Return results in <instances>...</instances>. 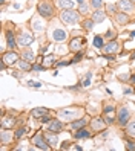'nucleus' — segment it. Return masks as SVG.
Masks as SVG:
<instances>
[{"label":"nucleus","mask_w":135,"mask_h":151,"mask_svg":"<svg viewBox=\"0 0 135 151\" xmlns=\"http://www.w3.org/2000/svg\"><path fill=\"white\" fill-rule=\"evenodd\" d=\"M19 67H20V70H23V72H29V70H32L31 63L26 61V60H20L19 61Z\"/></svg>","instance_id":"393cba45"},{"label":"nucleus","mask_w":135,"mask_h":151,"mask_svg":"<svg viewBox=\"0 0 135 151\" xmlns=\"http://www.w3.org/2000/svg\"><path fill=\"white\" fill-rule=\"evenodd\" d=\"M77 2H78V12L86 15L89 12V5L85 2V0H77Z\"/></svg>","instance_id":"5701e85b"},{"label":"nucleus","mask_w":135,"mask_h":151,"mask_svg":"<svg viewBox=\"0 0 135 151\" xmlns=\"http://www.w3.org/2000/svg\"><path fill=\"white\" fill-rule=\"evenodd\" d=\"M32 41H34V35L29 34V32H22L19 35V38H17V44H19V46H23V47L32 44Z\"/></svg>","instance_id":"1a4fd4ad"},{"label":"nucleus","mask_w":135,"mask_h":151,"mask_svg":"<svg viewBox=\"0 0 135 151\" xmlns=\"http://www.w3.org/2000/svg\"><path fill=\"white\" fill-rule=\"evenodd\" d=\"M91 19H92L95 23H103L104 19H106V14H104L103 11H100V9H95V11L92 12V17H91Z\"/></svg>","instance_id":"f3484780"},{"label":"nucleus","mask_w":135,"mask_h":151,"mask_svg":"<svg viewBox=\"0 0 135 151\" xmlns=\"http://www.w3.org/2000/svg\"><path fill=\"white\" fill-rule=\"evenodd\" d=\"M82 58H83V52L80 50V52H77V55H75L72 60H71V64H72V63H78V61L82 60Z\"/></svg>","instance_id":"c9c22d12"},{"label":"nucleus","mask_w":135,"mask_h":151,"mask_svg":"<svg viewBox=\"0 0 135 151\" xmlns=\"http://www.w3.org/2000/svg\"><path fill=\"white\" fill-rule=\"evenodd\" d=\"M25 134H26V128H20V130H17V131H15L14 137H15V139H22Z\"/></svg>","instance_id":"72a5a7b5"},{"label":"nucleus","mask_w":135,"mask_h":151,"mask_svg":"<svg viewBox=\"0 0 135 151\" xmlns=\"http://www.w3.org/2000/svg\"><path fill=\"white\" fill-rule=\"evenodd\" d=\"M94 24H95V22H94L92 19H85V20L82 22L83 29H86V31H91V29L94 28Z\"/></svg>","instance_id":"bb28decb"},{"label":"nucleus","mask_w":135,"mask_h":151,"mask_svg":"<svg viewBox=\"0 0 135 151\" xmlns=\"http://www.w3.org/2000/svg\"><path fill=\"white\" fill-rule=\"evenodd\" d=\"M131 121V113L126 107H121L118 110V114H117V122H118L120 127H126Z\"/></svg>","instance_id":"39448f33"},{"label":"nucleus","mask_w":135,"mask_h":151,"mask_svg":"<svg viewBox=\"0 0 135 151\" xmlns=\"http://www.w3.org/2000/svg\"><path fill=\"white\" fill-rule=\"evenodd\" d=\"M86 124H88V118H80V119L74 121V122H71L69 124V128L71 130H80V128L86 127Z\"/></svg>","instance_id":"dca6fc26"},{"label":"nucleus","mask_w":135,"mask_h":151,"mask_svg":"<svg viewBox=\"0 0 135 151\" xmlns=\"http://www.w3.org/2000/svg\"><path fill=\"white\" fill-rule=\"evenodd\" d=\"M11 139H12L11 133H8L6 128H2V134H0V142H2V145H6L8 142H11Z\"/></svg>","instance_id":"aec40b11"},{"label":"nucleus","mask_w":135,"mask_h":151,"mask_svg":"<svg viewBox=\"0 0 135 151\" xmlns=\"http://www.w3.org/2000/svg\"><path fill=\"white\" fill-rule=\"evenodd\" d=\"M126 131H128L129 136H134L135 137V119L134 121H129V124L126 125Z\"/></svg>","instance_id":"c85d7f7f"},{"label":"nucleus","mask_w":135,"mask_h":151,"mask_svg":"<svg viewBox=\"0 0 135 151\" xmlns=\"http://www.w3.org/2000/svg\"><path fill=\"white\" fill-rule=\"evenodd\" d=\"M28 86H29V87H35V88H39V87L42 86V83H40V81H28Z\"/></svg>","instance_id":"4c0bfd02"},{"label":"nucleus","mask_w":135,"mask_h":151,"mask_svg":"<svg viewBox=\"0 0 135 151\" xmlns=\"http://www.w3.org/2000/svg\"><path fill=\"white\" fill-rule=\"evenodd\" d=\"M22 58H23V60H26V61H29V63H32V61L35 60V57H34V52H32V50H23Z\"/></svg>","instance_id":"cd10ccee"},{"label":"nucleus","mask_w":135,"mask_h":151,"mask_svg":"<svg viewBox=\"0 0 135 151\" xmlns=\"http://www.w3.org/2000/svg\"><path fill=\"white\" fill-rule=\"evenodd\" d=\"M45 136H46V140H48V144H49L51 147L57 145V142H58V139H57V133H54V131H49L48 134H45Z\"/></svg>","instance_id":"412c9836"},{"label":"nucleus","mask_w":135,"mask_h":151,"mask_svg":"<svg viewBox=\"0 0 135 151\" xmlns=\"http://www.w3.org/2000/svg\"><path fill=\"white\" fill-rule=\"evenodd\" d=\"M6 43H8V47H9V49H15L17 41H15L14 34H12L11 31H6Z\"/></svg>","instance_id":"6ab92c4d"},{"label":"nucleus","mask_w":135,"mask_h":151,"mask_svg":"<svg viewBox=\"0 0 135 151\" xmlns=\"http://www.w3.org/2000/svg\"><path fill=\"white\" fill-rule=\"evenodd\" d=\"M46 113H49V109H45V107H39V109H34L32 110V116L34 118H42V116H45Z\"/></svg>","instance_id":"4be33fe9"},{"label":"nucleus","mask_w":135,"mask_h":151,"mask_svg":"<svg viewBox=\"0 0 135 151\" xmlns=\"http://www.w3.org/2000/svg\"><path fill=\"white\" fill-rule=\"evenodd\" d=\"M14 124H15V121H14L12 118H5V119L2 121V128H11Z\"/></svg>","instance_id":"7c9ffc66"},{"label":"nucleus","mask_w":135,"mask_h":151,"mask_svg":"<svg viewBox=\"0 0 135 151\" xmlns=\"http://www.w3.org/2000/svg\"><path fill=\"white\" fill-rule=\"evenodd\" d=\"M37 11L43 19H51L54 15V6H52L51 2H48V0H42L37 5Z\"/></svg>","instance_id":"f03ea898"},{"label":"nucleus","mask_w":135,"mask_h":151,"mask_svg":"<svg viewBox=\"0 0 135 151\" xmlns=\"http://www.w3.org/2000/svg\"><path fill=\"white\" fill-rule=\"evenodd\" d=\"M132 2H134V3H135V0H132Z\"/></svg>","instance_id":"8fccbe9b"},{"label":"nucleus","mask_w":135,"mask_h":151,"mask_svg":"<svg viewBox=\"0 0 135 151\" xmlns=\"http://www.w3.org/2000/svg\"><path fill=\"white\" fill-rule=\"evenodd\" d=\"M45 137H46V136H45L42 131H39V133H35V134L31 137V142L35 147H39L40 150H51V145L45 140Z\"/></svg>","instance_id":"7ed1b4c3"},{"label":"nucleus","mask_w":135,"mask_h":151,"mask_svg":"<svg viewBox=\"0 0 135 151\" xmlns=\"http://www.w3.org/2000/svg\"><path fill=\"white\" fill-rule=\"evenodd\" d=\"M124 93H126V95H131V93H134V90H131V88H126Z\"/></svg>","instance_id":"37998d69"},{"label":"nucleus","mask_w":135,"mask_h":151,"mask_svg":"<svg viewBox=\"0 0 135 151\" xmlns=\"http://www.w3.org/2000/svg\"><path fill=\"white\" fill-rule=\"evenodd\" d=\"M126 150H128V151H132V150H135V145L132 144V142H128V144H126Z\"/></svg>","instance_id":"79ce46f5"},{"label":"nucleus","mask_w":135,"mask_h":151,"mask_svg":"<svg viewBox=\"0 0 135 151\" xmlns=\"http://www.w3.org/2000/svg\"><path fill=\"white\" fill-rule=\"evenodd\" d=\"M104 37H106L107 40H109V41H111V40H115V32H114L112 29H107V31H106V34H104Z\"/></svg>","instance_id":"f704fd0d"},{"label":"nucleus","mask_w":135,"mask_h":151,"mask_svg":"<svg viewBox=\"0 0 135 151\" xmlns=\"http://www.w3.org/2000/svg\"><path fill=\"white\" fill-rule=\"evenodd\" d=\"M118 47H120V44L117 43L115 40H111L107 44L103 46V52L104 54H115V52H118Z\"/></svg>","instance_id":"9b49d317"},{"label":"nucleus","mask_w":135,"mask_h":151,"mask_svg":"<svg viewBox=\"0 0 135 151\" xmlns=\"http://www.w3.org/2000/svg\"><path fill=\"white\" fill-rule=\"evenodd\" d=\"M32 70H34V72H35V70H46V67L40 66V64H32Z\"/></svg>","instance_id":"ea45409f"},{"label":"nucleus","mask_w":135,"mask_h":151,"mask_svg":"<svg viewBox=\"0 0 135 151\" xmlns=\"http://www.w3.org/2000/svg\"><path fill=\"white\" fill-rule=\"evenodd\" d=\"M103 113L107 114V113H114V105H106V107L103 109Z\"/></svg>","instance_id":"e433bc0d"},{"label":"nucleus","mask_w":135,"mask_h":151,"mask_svg":"<svg viewBox=\"0 0 135 151\" xmlns=\"http://www.w3.org/2000/svg\"><path fill=\"white\" fill-rule=\"evenodd\" d=\"M42 52L45 54V52H48V46H45V47H42Z\"/></svg>","instance_id":"49530a36"},{"label":"nucleus","mask_w":135,"mask_h":151,"mask_svg":"<svg viewBox=\"0 0 135 151\" xmlns=\"http://www.w3.org/2000/svg\"><path fill=\"white\" fill-rule=\"evenodd\" d=\"M2 60L5 61L8 66H12L15 63H19V54H15V52H11L9 50V52H6V54L2 55Z\"/></svg>","instance_id":"9d476101"},{"label":"nucleus","mask_w":135,"mask_h":151,"mask_svg":"<svg viewBox=\"0 0 135 151\" xmlns=\"http://www.w3.org/2000/svg\"><path fill=\"white\" fill-rule=\"evenodd\" d=\"M51 35H52V40L55 43H63V41H66V38H68V32L63 28H55Z\"/></svg>","instance_id":"6e6552de"},{"label":"nucleus","mask_w":135,"mask_h":151,"mask_svg":"<svg viewBox=\"0 0 135 151\" xmlns=\"http://www.w3.org/2000/svg\"><path fill=\"white\" fill-rule=\"evenodd\" d=\"M58 6L61 8V9H72L74 2L72 0H58Z\"/></svg>","instance_id":"b1692460"},{"label":"nucleus","mask_w":135,"mask_h":151,"mask_svg":"<svg viewBox=\"0 0 135 151\" xmlns=\"http://www.w3.org/2000/svg\"><path fill=\"white\" fill-rule=\"evenodd\" d=\"M134 37H135V31H132V32H131V38H134Z\"/></svg>","instance_id":"09e8293b"},{"label":"nucleus","mask_w":135,"mask_h":151,"mask_svg":"<svg viewBox=\"0 0 135 151\" xmlns=\"http://www.w3.org/2000/svg\"><path fill=\"white\" fill-rule=\"evenodd\" d=\"M60 19L65 24H74L80 22V14L74 9H63V12L60 14Z\"/></svg>","instance_id":"f257e3e1"},{"label":"nucleus","mask_w":135,"mask_h":151,"mask_svg":"<svg viewBox=\"0 0 135 151\" xmlns=\"http://www.w3.org/2000/svg\"><path fill=\"white\" fill-rule=\"evenodd\" d=\"M69 147V142H63V145H61V148H68Z\"/></svg>","instance_id":"c03bdc74"},{"label":"nucleus","mask_w":135,"mask_h":151,"mask_svg":"<svg viewBox=\"0 0 135 151\" xmlns=\"http://www.w3.org/2000/svg\"><path fill=\"white\" fill-rule=\"evenodd\" d=\"M131 83H132V84H135V75H132V76H131Z\"/></svg>","instance_id":"a18cd8bd"},{"label":"nucleus","mask_w":135,"mask_h":151,"mask_svg":"<svg viewBox=\"0 0 135 151\" xmlns=\"http://www.w3.org/2000/svg\"><path fill=\"white\" fill-rule=\"evenodd\" d=\"M104 127H106V121H103L101 118H94L91 121V128L94 131H101L104 130Z\"/></svg>","instance_id":"ddd939ff"},{"label":"nucleus","mask_w":135,"mask_h":151,"mask_svg":"<svg viewBox=\"0 0 135 151\" xmlns=\"http://www.w3.org/2000/svg\"><path fill=\"white\" fill-rule=\"evenodd\" d=\"M117 6H118V9L121 12H126V14H132L135 11V6H134L132 0H118Z\"/></svg>","instance_id":"0eeeda50"},{"label":"nucleus","mask_w":135,"mask_h":151,"mask_svg":"<svg viewBox=\"0 0 135 151\" xmlns=\"http://www.w3.org/2000/svg\"><path fill=\"white\" fill-rule=\"evenodd\" d=\"M48 130L49 131H54V133H60L63 130V122L61 121H57V119H52L48 124Z\"/></svg>","instance_id":"2eb2a0df"},{"label":"nucleus","mask_w":135,"mask_h":151,"mask_svg":"<svg viewBox=\"0 0 135 151\" xmlns=\"http://www.w3.org/2000/svg\"><path fill=\"white\" fill-rule=\"evenodd\" d=\"M42 61H43V66H45V67H51L52 64H55V63H57V61H55V57H54V55L45 57Z\"/></svg>","instance_id":"a878e982"},{"label":"nucleus","mask_w":135,"mask_h":151,"mask_svg":"<svg viewBox=\"0 0 135 151\" xmlns=\"http://www.w3.org/2000/svg\"><path fill=\"white\" fill-rule=\"evenodd\" d=\"M117 9H118V6L114 5V3L106 5V11H107V14H111V15H115L117 14Z\"/></svg>","instance_id":"2f4dec72"},{"label":"nucleus","mask_w":135,"mask_h":151,"mask_svg":"<svg viewBox=\"0 0 135 151\" xmlns=\"http://www.w3.org/2000/svg\"><path fill=\"white\" fill-rule=\"evenodd\" d=\"M131 60H135V52H132V54H131Z\"/></svg>","instance_id":"de8ad7c7"},{"label":"nucleus","mask_w":135,"mask_h":151,"mask_svg":"<svg viewBox=\"0 0 135 151\" xmlns=\"http://www.w3.org/2000/svg\"><path fill=\"white\" fill-rule=\"evenodd\" d=\"M89 86H91V78L86 76V79H83V83H82V87H89Z\"/></svg>","instance_id":"a19ab883"},{"label":"nucleus","mask_w":135,"mask_h":151,"mask_svg":"<svg viewBox=\"0 0 135 151\" xmlns=\"http://www.w3.org/2000/svg\"><path fill=\"white\" fill-rule=\"evenodd\" d=\"M31 26H32V31H34L35 34L45 31V23H43V20L39 19V17H34V19L31 20Z\"/></svg>","instance_id":"f8f14e48"},{"label":"nucleus","mask_w":135,"mask_h":151,"mask_svg":"<svg viewBox=\"0 0 135 151\" xmlns=\"http://www.w3.org/2000/svg\"><path fill=\"white\" fill-rule=\"evenodd\" d=\"M78 114H80V109H63L58 111V118L65 119V121H71V119L77 118Z\"/></svg>","instance_id":"423d86ee"},{"label":"nucleus","mask_w":135,"mask_h":151,"mask_svg":"<svg viewBox=\"0 0 135 151\" xmlns=\"http://www.w3.org/2000/svg\"><path fill=\"white\" fill-rule=\"evenodd\" d=\"M115 22L118 23V24H129L131 23V17H129V14H126V12H117L115 15Z\"/></svg>","instance_id":"4468645a"},{"label":"nucleus","mask_w":135,"mask_h":151,"mask_svg":"<svg viewBox=\"0 0 135 151\" xmlns=\"http://www.w3.org/2000/svg\"><path fill=\"white\" fill-rule=\"evenodd\" d=\"M51 121H52V119H51L49 116H46V114H45V116H42V118H40V122H43V124H49Z\"/></svg>","instance_id":"58836bf2"},{"label":"nucleus","mask_w":135,"mask_h":151,"mask_svg":"<svg viewBox=\"0 0 135 151\" xmlns=\"http://www.w3.org/2000/svg\"><path fill=\"white\" fill-rule=\"evenodd\" d=\"M91 6L94 9H100L103 8V0H91Z\"/></svg>","instance_id":"473e14b6"},{"label":"nucleus","mask_w":135,"mask_h":151,"mask_svg":"<svg viewBox=\"0 0 135 151\" xmlns=\"http://www.w3.org/2000/svg\"><path fill=\"white\" fill-rule=\"evenodd\" d=\"M83 46H86V38L83 35H80V37H74L72 40L69 41V50L71 52H80L83 49Z\"/></svg>","instance_id":"20e7f679"},{"label":"nucleus","mask_w":135,"mask_h":151,"mask_svg":"<svg viewBox=\"0 0 135 151\" xmlns=\"http://www.w3.org/2000/svg\"><path fill=\"white\" fill-rule=\"evenodd\" d=\"M94 46L97 49H103L104 43H103V37H101V35H95V37H94Z\"/></svg>","instance_id":"c756f323"},{"label":"nucleus","mask_w":135,"mask_h":151,"mask_svg":"<svg viewBox=\"0 0 135 151\" xmlns=\"http://www.w3.org/2000/svg\"><path fill=\"white\" fill-rule=\"evenodd\" d=\"M74 137H75V139H88V137H91V131L86 130V128L83 127V128L77 130V133L74 134Z\"/></svg>","instance_id":"a211bd4d"}]
</instances>
